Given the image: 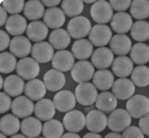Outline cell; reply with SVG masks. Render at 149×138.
I'll use <instances>...</instances> for the list:
<instances>
[{
	"label": "cell",
	"mask_w": 149,
	"mask_h": 138,
	"mask_svg": "<svg viewBox=\"0 0 149 138\" xmlns=\"http://www.w3.org/2000/svg\"><path fill=\"white\" fill-rule=\"evenodd\" d=\"M43 130V125L39 118L35 117H28L21 123V131L22 135L28 138H36L40 135Z\"/></svg>",
	"instance_id": "cell-27"
},
{
	"label": "cell",
	"mask_w": 149,
	"mask_h": 138,
	"mask_svg": "<svg viewBox=\"0 0 149 138\" xmlns=\"http://www.w3.org/2000/svg\"><path fill=\"white\" fill-rule=\"evenodd\" d=\"M2 7L6 10L8 13L12 15H17L24 10L25 3L23 0H5L1 1Z\"/></svg>",
	"instance_id": "cell-42"
},
{
	"label": "cell",
	"mask_w": 149,
	"mask_h": 138,
	"mask_svg": "<svg viewBox=\"0 0 149 138\" xmlns=\"http://www.w3.org/2000/svg\"><path fill=\"white\" fill-rule=\"evenodd\" d=\"M85 3H87V4H94L96 1H91V0H86V1H84Z\"/></svg>",
	"instance_id": "cell-54"
},
{
	"label": "cell",
	"mask_w": 149,
	"mask_h": 138,
	"mask_svg": "<svg viewBox=\"0 0 149 138\" xmlns=\"http://www.w3.org/2000/svg\"><path fill=\"white\" fill-rule=\"evenodd\" d=\"M96 108L104 113H112L116 110L118 105V98L114 93L109 91H102L98 95V98L95 102Z\"/></svg>",
	"instance_id": "cell-30"
},
{
	"label": "cell",
	"mask_w": 149,
	"mask_h": 138,
	"mask_svg": "<svg viewBox=\"0 0 149 138\" xmlns=\"http://www.w3.org/2000/svg\"><path fill=\"white\" fill-rule=\"evenodd\" d=\"M0 14H1V19H0V26H3L6 24V22L8 21V12L6 11V10L1 7L0 8Z\"/></svg>",
	"instance_id": "cell-48"
},
{
	"label": "cell",
	"mask_w": 149,
	"mask_h": 138,
	"mask_svg": "<svg viewBox=\"0 0 149 138\" xmlns=\"http://www.w3.org/2000/svg\"><path fill=\"white\" fill-rule=\"evenodd\" d=\"M91 24L87 17L78 16L70 20L67 24V32L70 36L76 39H83L91 31Z\"/></svg>",
	"instance_id": "cell-1"
},
{
	"label": "cell",
	"mask_w": 149,
	"mask_h": 138,
	"mask_svg": "<svg viewBox=\"0 0 149 138\" xmlns=\"http://www.w3.org/2000/svg\"><path fill=\"white\" fill-rule=\"evenodd\" d=\"M56 112L54 103L49 99H42L35 105V116L40 121H48L52 119Z\"/></svg>",
	"instance_id": "cell-25"
},
{
	"label": "cell",
	"mask_w": 149,
	"mask_h": 138,
	"mask_svg": "<svg viewBox=\"0 0 149 138\" xmlns=\"http://www.w3.org/2000/svg\"><path fill=\"white\" fill-rule=\"evenodd\" d=\"M104 138H122V135H120L119 132H109L105 135Z\"/></svg>",
	"instance_id": "cell-52"
},
{
	"label": "cell",
	"mask_w": 149,
	"mask_h": 138,
	"mask_svg": "<svg viewBox=\"0 0 149 138\" xmlns=\"http://www.w3.org/2000/svg\"><path fill=\"white\" fill-rule=\"evenodd\" d=\"M10 138H28V137H26L24 135H15L11 136Z\"/></svg>",
	"instance_id": "cell-53"
},
{
	"label": "cell",
	"mask_w": 149,
	"mask_h": 138,
	"mask_svg": "<svg viewBox=\"0 0 149 138\" xmlns=\"http://www.w3.org/2000/svg\"><path fill=\"white\" fill-rule=\"evenodd\" d=\"M132 38L139 43L149 39V22L146 21H136L130 29Z\"/></svg>",
	"instance_id": "cell-38"
},
{
	"label": "cell",
	"mask_w": 149,
	"mask_h": 138,
	"mask_svg": "<svg viewBox=\"0 0 149 138\" xmlns=\"http://www.w3.org/2000/svg\"><path fill=\"white\" fill-rule=\"evenodd\" d=\"M21 129L19 118L13 114H7L0 119V131L7 136H13Z\"/></svg>",
	"instance_id": "cell-32"
},
{
	"label": "cell",
	"mask_w": 149,
	"mask_h": 138,
	"mask_svg": "<svg viewBox=\"0 0 149 138\" xmlns=\"http://www.w3.org/2000/svg\"><path fill=\"white\" fill-rule=\"evenodd\" d=\"M3 89L5 93L9 96L18 97V96H21V94L24 91V80L18 75H10L7 79H5Z\"/></svg>",
	"instance_id": "cell-21"
},
{
	"label": "cell",
	"mask_w": 149,
	"mask_h": 138,
	"mask_svg": "<svg viewBox=\"0 0 149 138\" xmlns=\"http://www.w3.org/2000/svg\"><path fill=\"white\" fill-rule=\"evenodd\" d=\"M108 124V118L105 113L98 109L91 110L86 116V127L91 132H101Z\"/></svg>",
	"instance_id": "cell-10"
},
{
	"label": "cell",
	"mask_w": 149,
	"mask_h": 138,
	"mask_svg": "<svg viewBox=\"0 0 149 138\" xmlns=\"http://www.w3.org/2000/svg\"><path fill=\"white\" fill-rule=\"evenodd\" d=\"M0 38H1V42H0L1 43V47H0V50H1L2 52H4V50L10 45L11 40L9 39L8 33H6V32L3 30L0 31Z\"/></svg>",
	"instance_id": "cell-47"
},
{
	"label": "cell",
	"mask_w": 149,
	"mask_h": 138,
	"mask_svg": "<svg viewBox=\"0 0 149 138\" xmlns=\"http://www.w3.org/2000/svg\"><path fill=\"white\" fill-rule=\"evenodd\" d=\"M112 91L119 100H129L134 95L135 85L132 80L128 79H118L112 87Z\"/></svg>",
	"instance_id": "cell-15"
},
{
	"label": "cell",
	"mask_w": 149,
	"mask_h": 138,
	"mask_svg": "<svg viewBox=\"0 0 149 138\" xmlns=\"http://www.w3.org/2000/svg\"><path fill=\"white\" fill-rule=\"evenodd\" d=\"M53 103L55 108L60 112H69L74 108L77 103V98L72 91L64 90L61 91L55 94Z\"/></svg>",
	"instance_id": "cell-13"
},
{
	"label": "cell",
	"mask_w": 149,
	"mask_h": 138,
	"mask_svg": "<svg viewBox=\"0 0 149 138\" xmlns=\"http://www.w3.org/2000/svg\"><path fill=\"white\" fill-rule=\"evenodd\" d=\"M95 74L94 66L87 60L78 61L74 63L71 70V76L73 79L77 83H85L90 81Z\"/></svg>",
	"instance_id": "cell-7"
},
{
	"label": "cell",
	"mask_w": 149,
	"mask_h": 138,
	"mask_svg": "<svg viewBox=\"0 0 149 138\" xmlns=\"http://www.w3.org/2000/svg\"><path fill=\"white\" fill-rule=\"evenodd\" d=\"M52 66L54 69L61 72H67L72 70L74 66V57L72 52L68 50H58L52 59Z\"/></svg>",
	"instance_id": "cell-16"
},
{
	"label": "cell",
	"mask_w": 149,
	"mask_h": 138,
	"mask_svg": "<svg viewBox=\"0 0 149 138\" xmlns=\"http://www.w3.org/2000/svg\"><path fill=\"white\" fill-rule=\"evenodd\" d=\"M127 111L130 117L134 118H141L149 114V99L142 94L133 95L126 104Z\"/></svg>",
	"instance_id": "cell-2"
},
{
	"label": "cell",
	"mask_w": 149,
	"mask_h": 138,
	"mask_svg": "<svg viewBox=\"0 0 149 138\" xmlns=\"http://www.w3.org/2000/svg\"><path fill=\"white\" fill-rule=\"evenodd\" d=\"M27 38L35 42H42L49 35V27L44 22L34 21L28 24L26 30Z\"/></svg>",
	"instance_id": "cell-24"
},
{
	"label": "cell",
	"mask_w": 149,
	"mask_h": 138,
	"mask_svg": "<svg viewBox=\"0 0 149 138\" xmlns=\"http://www.w3.org/2000/svg\"><path fill=\"white\" fill-rule=\"evenodd\" d=\"M92 81L97 90L105 91L113 87L115 83V77L111 71L104 69V70H98L95 72L92 77Z\"/></svg>",
	"instance_id": "cell-29"
},
{
	"label": "cell",
	"mask_w": 149,
	"mask_h": 138,
	"mask_svg": "<svg viewBox=\"0 0 149 138\" xmlns=\"http://www.w3.org/2000/svg\"><path fill=\"white\" fill-rule=\"evenodd\" d=\"M0 138H7V135H5L4 133L1 132V135H0Z\"/></svg>",
	"instance_id": "cell-55"
},
{
	"label": "cell",
	"mask_w": 149,
	"mask_h": 138,
	"mask_svg": "<svg viewBox=\"0 0 149 138\" xmlns=\"http://www.w3.org/2000/svg\"><path fill=\"white\" fill-rule=\"evenodd\" d=\"M133 62L127 56H118L112 64V71L118 79H126L133 71Z\"/></svg>",
	"instance_id": "cell-20"
},
{
	"label": "cell",
	"mask_w": 149,
	"mask_h": 138,
	"mask_svg": "<svg viewBox=\"0 0 149 138\" xmlns=\"http://www.w3.org/2000/svg\"><path fill=\"white\" fill-rule=\"evenodd\" d=\"M132 2V1H130V0H111L109 3L114 10L118 12H124L130 8Z\"/></svg>",
	"instance_id": "cell-43"
},
{
	"label": "cell",
	"mask_w": 149,
	"mask_h": 138,
	"mask_svg": "<svg viewBox=\"0 0 149 138\" xmlns=\"http://www.w3.org/2000/svg\"><path fill=\"white\" fill-rule=\"evenodd\" d=\"M133 25L132 18L127 12H116L112 18L111 27L116 33L126 34L130 31Z\"/></svg>",
	"instance_id": "cell-19"
},
{
	"label": "cell",
	"mask_w": 149,
	"mask_h": 138,
	"mask_svg": "<svg viewBox=\"0 0 149 138\" xmlns=\"http://www.w3.org/2000/svg\"><path fill=\"white\" fill-rule=\"evenodd\" d=\"M47 93V87L44 81L40 79H32L25 84V96L32 101H40Z\"/></svg>",
	"instance_id": "cell-26"
},
{
	"label": "cell",
	"mask_w": 149,
	"mask_h": 138,
	"mask_svg": "<svg viewBox=\"0 0 149 138\" xmlns=\"http://www.w3.org/2000/svg\"><path fill=\"white\" fill-rule=\"evenodd\" d=\"M16 57L11 52H4L0 54V72L2 74H9L17 68Z\"/></svg>",
	"instance_id": "cell-41"
},
{
	"label": "cell",
	"mask_w": 149,
	"mask_h": 138,
	"mask_svg": "<svg viewBox=\"0 0 149 138\" xmlns=\"http://www.w3.org/2000/svg\"><path fill=\"white\" fill-rule=\"evenodd\" d=\"M122 138H144V133L136 126H130L123 132Z\"/></svg>",
	"instance_id": "cell-44"
},
{
	"label": "cell",
	"mask_w": 149,
	"mask_h": 138,
	"mask_svg": "<svg viewBox=\"0 0 149 138\" xmlns=\"http://www.w3.org/2000/svg\"><path fill=\"white\" fill-rule=\"evenodd\" d=\"M36 138H45V137H36Z\"/></svg>",
	"instance_id": "cell-56"
},
{
	"label": "cell",
	"mask_w": 149,
	"mask_h": 138,
	"mask_svg": "<svg viewBox=\"0 0 149 138\" xmlns=\"http://www.w3.org/2000/svg\"><path fill=\"white\" fill-rule=\"evenodd\" d=\"M63 124L58 119H49L43 125L42 133L45 138H62L63 135Z\"/></svg>",
	"instance_id": "cell-36"
},
{
	"label": "cell",
	"mask_w": 149,
	"mask_h": 138,
	"mask_svg": "<svg viewBox=\"0 0 149 138\" xmlns=\"http://www.w3.org/2000/svg\"><path fill=\"white\" fill-rule=\"evenodd\" d=\"M132 61L140 66H143L149 62V46L144 43H136L132 46L130 52Z\"/></svg>",
	"instance_id": "cell-35"
},
{
	"label": "cell",
	"mask_w": 149,
	"mask_h": 138,
	"mask_svg": "<svg viewBox=\"0 0 149 138\" xmlns=\"http://www.w3.org/2000/svg\"><path fill=\"white\" fill-rule=\"evenodd\" d=\"M27 22L24 17H22L20 14L11 15L8 17V19L5 24L6 31L9 35H12L14 36H19L22 35L27 30Z\"/></svg>",
	"instance_id": "cell-28"
},
{
	"label": "cell",
	"mask_w": 149,
	"mask_h": 138,
	"mask_svg": "<svg viewBox=\"0 0 149 138\" xmlns=\"http://www.w3.org/2000/svg\"><path fill=\"white\" fill-rule=\"evenodd\" d=\"M11 111L18 118H26L34 113L35 105L27 96H18L12 101Z\"/></svg>",
	"instance_id": "cell-11"
},
{
	"label": "cell",
	"mask_w": 149,
	"mask_h": 138,
	"mask_svg": "<svg viewBox=\"0 0 149 138\" xmlns=\"http://www.w3.org/2000/svg\"><path fill=\"white\" fill-rule=\"evenodd\" d=\"M91 15L93 21L98 24H104L112 21L113 18V8L109 2L104 0L96 1L91 8Z\"/></svg>",
	"instance_id": "cell-5"
},
{
	"label": "cell",
	"mask_w": 149,
	"mask_h": 138,
	"mask_svg": "<svg viewBox=\"0 0 149 138\" xmlns=\"http://www.w3.org/2000/svg\"><path fill=\"white\" fill-rule=\"evenodd\" d=\"M115 61L113 52L106 47L98 48L93 52L91 56V63L94 67L99 70L107 69L113 64Z\"/></svg>",
	"instance_id": "cell-12"
},
{
	"label": "cell",
	"mask_w": 149,
	"mask_h": 138,
	"mask_svg": "<svg viewBox=\"0 0 149 138\" xmlns=\"http://www.w3.org/2000/svg\"><path fill=\"white\" fill-rule=\"evenodd\" d=\"M44 83L47 89L50 91H58L62 90L65 85V77L63 72L50 69L44 75Z\"/></svg>",
	"instance_id": "cell-22"
},
{
	"label": "cell",
	"mask_w": 149,
	"mask_h": 138,
	"mask_svg": "<svg viewBox=\"0 0 149 138\" xmlns=\"http://www.w3.org/2000/svg\"><path fill=\"white\" fill-rule=\"evenodd\" d=\"M139 128L141 129L144 135L149 136V114H147L144 117L140 118Z\"/></svg>",
	"instance_id": "cell-46"
},
{
	"label": "cell",
	"mask_w": 149,
	"mask_h": 138,
	"mask_svg": "<svg viewBox=\"0 0 149 138\" xmlns=\"http://www.w3.org/2000/svg\"><path fill=\"white\" fill-rule=\"evenodd\" d=\"M62 138H81L77 132H66L63 135Z\"/></svg>",
	"instance_id": "cell-51"
},
{
	"label": "cell",
	"mask_w": 149,
	"mask_h": 138,
	"mask_svg": "<svg viewBox=\"0 0 149 138\" xmlns=\"http://www.w3.org/2000/svg\"><path fill=\"white\" fill-rule=\"evenodd\" d=\"M45 8L39 0H29L25 3L23 14L28 20L38 21L45 15Z\"/></svg>",
	"instance_id": "cell-34"
},
{
	"label": "cell",
	"mask_w": 149,
	"mask_h": 138,
	"mask_svg": "<svg viewBox=\"0 0 149 138\" xmlns=\"http://www.w3.org/2000/svg\"><path fill=\"white\" fill-rule=\"evenodd\" d=\"M132 80L138 87H146L149 85V67L146 66H138L132 73Z\"/></svg>",
	"instance_id": "cell-39"
},
{
	"label": "cell",
	"mask_w": 149,
	"mask_h": 138,
	"mask_svg": "<svg viewBox=\"0 0 149 138\" xmlns=\"http://www.w3.org/2000/svg\"><path fill=\"white\" fill-rule=\"evenodd\" d=\"M54 54V48L50 45L49 42L42 41V42H37L33 46L32 57L37 63H45L52 61Z\"/></svg>",
	"instance_id": "cell-14"
},
{
	"label": "cell",
	"mask_w": 149,
	"mask_h": 138,
	"mask_svg": "<svg viewBox=\"0 0 149 138\" xmlns=\"http://www.w3.org/2000/svg\"><path fill=\"white\" fill-rule=\"evenodd\" d=\"M64 128L70 132H78L86 126V116L79 110H71L63 119Z\"/></svg>",
	"instance_id": "cell-9"
},
{
	"label": "cell",
	"mask_w": 149,
	"mask_h": 138,
	"mask_svg": "<svg viewBox=\"0 0 149 138\" xmlns=\"http://www.w3.org/2000/svg\"><path fill=\"white\" fill-rule=\"evenodd\" d=\"M32 49L33 47L30 39L23 36H14L11 39L10 45H9L10 52L15 57H19L21 59L26 58L27 55L32 52Z\"/></svg>",
	"instance_id": "cell-17"
},
{
	"label": "cell",
	"mask_w": 149,
	"mask_h": 138,
	"mask_svg": "<svg viewBox=\"0 0 149 138\" xmlns=\"http://www.w3.org/2000/svg\"><path fill=\"white\" fill-rule=\"evenodd\" d=\"M45 24L51 29H60L65 22V14L60 8H48L43 17Z\"/></svg>",
	"instance_id": "cell-23"
},
{
	"label": "cell",
	"mask_w": 149,
	"mask_h": 138,
	"mask_svg": "<svg viewBox=\"0 0 149 138\" xmlns=\"http://www.w3.org/2000/svg\"><path fill=\"white\" fill-rule=\"evenodd\" d=\"M0 101H1V107H0V113H6L9 109H11L12 102L10 100L9 95L7 94L5 91L0 93Z\"/></svg>",
	"instance_id": "cell-45"
},
{
	"label": "cell",
	"mask_w": 149,
	"mask_h": 138,
	"mask_svg": "<svg viewBox=\"0 0 149 138\" xmlns=\"http://www.w3.org/2000/svg\"><path fill=\"white\" fill-rule=\"evenodd\" d=\"M72 53L79 61H85L93 54V45L88 39H78L72 45Z\"/></svg>",
	"instance_id": "cell-31"
},
{
	"label": "cell",
	"mask_w": 149,
	"mask_h": 138,
	"mask_svg": "<svg viewBox=\"0 0 149 138\" xmlns=\"http://www.w3.org/2000/svg\"><path fill=\"white\" fill-rule=\"evenodd\" d=\"M83 138H102L99 133L97 132H88L85 135L83 136Z\"/></svg>",
	"instance_id": "cell-50"
},
{
	"label": "cell",
	"mask_w": 149,
	"mask_h": 138,
	"mask_svg": "<svg viewBox=\"0 0 149 138\" xmlns=\"http://www.w3.org/2000/svg\"><path fill=\"white\" fill-rule=\"evenodd\" d=\"M49 42L54 49L63 50L69 46L71 42V36L66 30L63 28L56 29L49 34Z\"/></svg>",
	"instance_id": "cell-33"
},
{
	"label": "cell",
	"mask_w": 149,
	"mask_h": 138,
	"mask_svg": "<svg viewBox=\"0 0 149 138\" xmlns=\"http://www.w3.org/2000/svg\"><path fill=\"white\" fill-rule=\"evenodd\" d=\"M74 95H76L77 102L87 107V105H92L96 102L99 93L94 84L91 82H85L77 85Z\"/></svg>",
	"instance_id": "cell-4"
},
{
	"label": "cell",
	"mask_w": 149,
	"mask_h": 138,
	"mask_svg": "<svg viewBox=\"0 0 149 138\" xmlns=\"http://www.w3.org/2000/svg\"><path fill=\"white\" fill-rule=\"evenodd\" d=\"M130 16L138 21H143L149 17V1L134 0L130 8Z\"/></svg>",
	"instance_id": "cell-37"
},
{
	"label": "cell",
	"mask_w": 149,
	"mask_h": 138,
	"mask_svg": "<svg viewBox=\"0 0 149 138\" xmlns=\"http://www.w3.org/2000/svg\"><path fill=\"white\" fill-rule=\"evenodd\" d=\"M112 31L106 24H95L88 35L90 42L95 47H104L112 39Z\"/></svg>",
	"instance_id": "cell-8"
},
{
	"label": "cell",
	"mask_w": 149,
	"mask_h": 138,
	"mask_svg": "<svg viewBox=\"0 0 149 138\" xmlns=\"http://www.w3.org/2000/svg\"><path fill=\"white\" fill-rule=\"evenodd\" d=\"M110 49L114 54L118 56H125L132 50V41L127 35H115L110 41Z\"/></svg>",
	"instance_id": "cell-18"
},
{
	"label": "cell",
	"mask_w": 149,
	"mask_h": 138,
	"mask_svg": "<svg viewBox=\"0 0 149 138\" xmlns=\"http://www.w3.org/2000/svg\"><path fill=\"white\" fill-rule=\"evenodd\" d=\"M16 71L18 76H20L22 79L32 80L39 75L40 67L35 59L26 57L18 62Z\"/></svg>",
	"instance_id": "cell-6"
},
{
	"label": "cell",
	"mask_w": 149,
	"mask_h": 138,
	"mask_svg": "<svg viewBox=\"0 0 149 138\" xmlns=\"http://www.w3.org/2000/svg\"><path fill=\"white\" fill-rule=\"evenodd\" d=\"M62 10L68 17H78L84 10V2L80 0H63Z\"/></svg>",
	"instance_id": "cell-40"
},
{
	"label": "cell",
	"mask_w": 149,
	"mask_h": 138,
	"mask_svg": "<svg viewBox=\"0 0 149 138\" xmlns=\"http://www.w3.org/2000/svg\"><path fill=\"white\" fill-rule=\"evenodd\" d=\"M42 3H43V5L48 7L49 8H56V6L59 5L60 4V0H43L42 1Z\"/></svg>",
	"instance_id": "cell-49"
},
{
	"label": "cell",
	"mask_w": 149,
	"mask_h": 138,
	"mask_svg": "<svg viewBox=\"0 0 149 138\" xmlns=\"http://www.w3.org/2000/svg\"><path fill=\"white\" fill-rule=\"evenodd\" d=\"M132 123V117L126 109L118 108L110 113L107 126L112 132H120L129 128Z\"/></svg>",
	"instance_id": "cell-3"
}]
</instances>
